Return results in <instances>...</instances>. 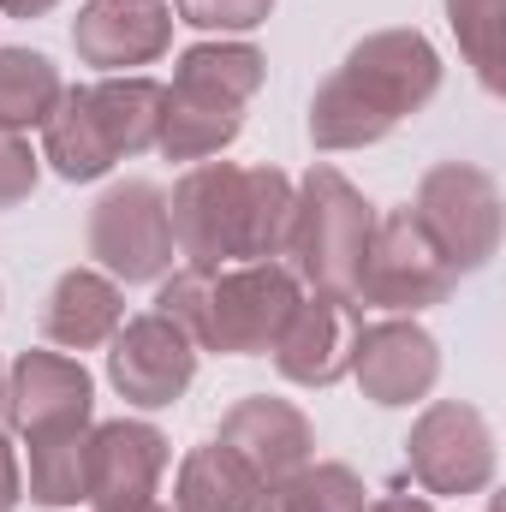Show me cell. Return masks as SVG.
I'll return each mask as SVG.
<instances>
[{
  "instance_id": "obj_6",
  "label": "cell",
  "mask_w": 506,
  "mask_h": 512,
  "mask_svg": "<svg viewBox=\"0 0 506 512\" xmlns=\"http://www.w3.org/2000/svg\"><path fill=\"white\" fill-rule=\"evenodd\" d=\"M376 233V203L328 161H316L292 185V227H286V268L310 292L358 298V268Z\"/></svg>"
},
{
  "instance_id": "obj_29",
  "label": "cell",
  "mask_w": 506,
  "mask_h": 512,
  "mask_svg": "<svg viewBox=\"0 0 506 512\" xmlns=\"http://www.w3.org/2000/svg\"><path fill=\"white\" fill-rule=\"evenodd\" d=\"M108 512H173L167 501H131V507H108Z\"/></svg>"
},
{
  "instance_id": "obj_16",
  "label": "cell",
  "mask_w": 506,
  "mask_h": 512,
  "mask_svg": "<svg viewBox=\"0 0 506 512\" xmlns=\"http://www.w3.org/2000/svg\"><path fill=\"white\" fill-rule=\"evenodd\" d=\"M227 453H239L251 465V477L268 489L292 471H304L316 459V423L292 405V399H274V393H251L239 399L227 417H221V435H215Z\"/></svg>"
},
{
  "instance_id": "obj_28",
  "label": "cell",
  "mask_w": 506,
  "mask_h": 512,
  "mask_svg": "<svg viewBox=\"0 0 506 512\" xmlns=\"http://www.w3.org/2000/svg\"><path fill=\"white\" fill-rule=\"evenodd\" d=\"M364 512H435L423 495H381V501H370Z\"/></svg>"
},
{
  "instance_id": "obj_3",
  "label": "cell",
  "mask_w": 506,
  "mask_h": 512,
  "mask_svg": "<svg viewBox=\"0 0 506 512\" xmlns=\"http://www.w3.org/2000/svg\"><path fill=\"white\" fill-rule=\"evenodd\" d=\"M304 298L298 274L286 262H227V268H173L155 292V310L167 322H179L191 334L197 352H221V358H262L292 304Z\"/></svg>"
},
{
  "instance_id": "obj_18",
  "label": "cell",
  "mask_w": 506,
  "mask_h": 512,
  "mask_svg": "<svg viewBox=\"0 0 506 512\" xmlns=\"http://www.w3.org/2000/svg\"><path fill=\"white\" fill-rule=\"evenodd\" d=\"M126 322V292L102 268H66L48 298H42V340L66 352H96L120 334Z\"/></svg>"
},
{
  "instance_id": "obj_1",
  "label": "cell",
  "mask_w": 506,
  "mask_h": 512,
  "mask_svg": "<svg viewBox=\"0 0 506 512\" xmlns=\"http://www.w3.org/2000/svg\"><path fill=\"white\" fill-rule=\"evenodd\" d=\"M441 90V54L423 30H370L310 96V143L322 155L370 149L423 114Z\"/></svg>"
},
{
  "instance_id": "obj_2",
  "label": "cell",
  "mask_w": 506,
  "mask_h": 512,
  "mask_svg": "<svg viewBox=\"0 0 506 512\" xmlns=\"http://www.w3.org/2000/svg\"><path fill=\"white\" fill-rule=\"evenodd\" d=\"M167 221H173V251L191 268L268 262L286 251L292 179L280 167L197 161L179 173V185L167 197Z\"/></svg>"
},
{
  "instance_id": "obj_23",
  "label": "cell",
  "mask_w": 506,
  "mask_h": 512,
  "mask_svg": "<svg viewBox=\"0 0 506 512\" xmlns=\"http://www.w3.org/2000/svg\"><path fill=\"white\" fill-rule=\"evenodd\" d=\"M447 24L465 48V66L495 96L501 90V0H447Z\"/></svg>"
},
{
  "instance_id": "obj_8",
  "label": "cell",
  "mask_w": 506,
  "mask_h": 512,
  "mask_svg": "<svg viewBox=\"0 0 506 512\" xmlns=\"http://www.w3.org/2000/svg\"><path fill=\"white\" fill-rule=\"evenodd\" d=\"M90 256L108 280L149 286L173 274V221H167V191L149 179H120L96 197L90 209Z\"/></svg>"
},
{
  "instance_id": "obj_15",
  "label": "cell",
  "mask_w": 506,
  "mask_h": 512,
  "mask_svg": "<svg viewBox=\"0 0 506 512\" xmlns=\"http://www.w3.org/2000/svg\"><path fill=\"white\" fill-rule=\"evenodd\" d=\"M167 435L143 417H108L90 423V453H84V501L96 512L131 507V501H155L161 477H167Z\"/></svg>"
},
{
  "instance_id": "obj_10",
  "label": "cell",
  "mask_w": 506,
  "mask_h": 512,
  "mask_svg": "<svg viewBox=\"0 0 506 512\" xmlns=\"http://www.w3.org/2000/svg\"><path fill=\"white\" fill-rule=\"evenodd\" d=\"M405 465L423 495H483L495 483V429L465 399H429L405 435Z\"/></svg>"
},
{
  "instance_id": "obj_19",
  "label": "cell",
  "mask_w": 506,
  "mask_h": 512,
  "mask_svg": "<svg viewBox=\"0 0 506 512\" xmlns=\"http://www.w3.org/2000/svg\"><path fill=\"white\" fill-rule=\"evenodd\" d=\"M262 483L239 453H227L221 441H203L179 459V483H173V512H256Z\"/></svg>"
},
{
  "instance_id": "obj_25",
  "label": "cell",
  "mask_w": 506,
  "mask_h": 512,
  "mask_svg": "<svg viewBox=\"0 0 506 512\" xmlns=\"http://www.w3.org/2000/svg\"><path fill=\"white\" fill-rule=\"evenodd\" d=\"M36 173H42V155L24 143V131L0 126V215L18 209V203L36 191Z\"/></svg>"
},
{
  "instance_id": "obj_27",
  "label": "cell",
  "mask_w": 506,
  "mask_h": 512,
  "mask_svg": "<svg viewBox=\"0 0 506 512\" xmlns=\"http://www.w3.org/2000/svg\"><path fill=\"white\" fill-rule=\"evenodd\" d=\"M60 0H0V18H48Z\"/></svg>"
},
{
  "instance_id": "obj_21",
  "label": "cell",
  "mask_w": 506,
  "mask_h": 512,
  "mask_svg": "<svg viewBox=\"0 0 506 512\" xmlns=\"http://www.w3.org/2000/svg\"><path fill=\"white\" fill-rule=\"evenodd\" d=\"M364 507H370V489L340 459H322V465L310 459L304 471L268 483L262 501H256V512H364Z\"/></svg>"
},
{
  "instance_id": "obj_30",
  "label": "cell",
  "mask_w": 506,
  "mask_h": 512,
  "mask_svg": "<svg viewBox=\"0 0 506 512\" xmlns=\"http://www.w3.org/2000/svg\"><path fill=\"white\" fill-rule=\"evenodd\" d=\"M0 405H6V370H0Z\"/></svg>"
},
{
  "instance_id": "obj_9",
  "label": "cell",
  "mask_w": 506,
  "mask_h": 512,
  "mask_svg": "<svg viewBox=\"0 0 506 512\" xmlns=\"http://www.w3.org/2000/svg\"><path fill=\"white\" fill-rule=\"evenodd\" d=\"M453 286H459V274L435 251V239L423 233L411 203L376 215L370 251H364V268H358V304L387 310V316H417L429 304H447Z\"/></svg>"
},
{
  "instance_id": "obj_7",
  "label": "cell",
  "mask_w": 506,
  "mask_h": 512,
  "mask_svg": "<svg viewBox=\"0 0 506 512\" xmlns=\"http://www.w3.org/2000/svg\"><path fill=\"white\" fill-rule=\"evenodd\" d=\"M411 215L423 221L453 274H477L501 251V185L477 161H435L417 179Z\"/></svg>"
},
{
  "instance_id": "obj_22",
  "label": "cell",
  "mask_w": 506,
  "mask_h": 512,
  "mask_svg": "<svg viewBox=\"0 0 506 512\" xmlns=\"http://www.w3.org/2000/svg\"><path fill=\"white\" fill-rule=\"evenodd\" d=\"M84 453H90V429L72 435H36L30 441V471H24V495L48 512H66L84 501Z\"/></svg>"
},
{
  "instance_id": "obj_20",
  "label": "cell",
  "mask_w": 506,
  "mask_h": 512,
  "mask_svg": "<svg viewBox=\"0 0 506 512\" xmlns=\"http://www.w3.org/2000/svg\"><path fill=\"white\" fill-rule=\"evenodd\" d=\"M66 78L48 54L36 48H0V126L6 131H30L48 126V114L60 108Z\"/></svg>"
},
{
  "instance_id": "obj_12",
  "label": "cell",
  "mask_w": 506,
  "mask_h": 512,
  "mask_svg": "<svg viewBox=\"0 0 506 512\" xmlns=\"http://www.w3.org/2000/svg\"><path fill=\"white\" fill-rule=\"evenodd\" d=\"M358 334H364V304L358 298L304 292L268 352H274V370L292 387H334L352 376Z\"/></svg>"
},
{
  "instance_id": "obj_5",
  "label": "cell",
  "mask_w": 506,
  "mask_h": 512,
  "mask_svg": "<svg viewBox=\"0 0 506 512\" xmlns=\"http://www.w3.org/2000/svg\"><path fill=\"white\" fill-rule=\"evenodd\" d=\"M161 131V84L143 72H120L102 84H78L42 126V161L66 185H90L120 161L155 149Z\"/></svg>"
},
{
  "instance_id": "obj_26",
  "label": "cell",
  "mask_w": 506,
  "mask_h": 512,
  "mask_svg": "<svg viewBox=\"0 0 506 512\" xmlns=\"http://www.w3.org/2000/svg\"><path fill=\"white\" fill-rule=\"evenodd\" d=\"M24 501V471H18V453H12V435L0 429V512H12Z\"/></svg>"
},
{
  "instance_id": "obj_4",
  "label": "cell",
  "mask_w": 506,
  "mask_h": 512,
  "mask_svg": "<svg viewBox=\"0 0 506 512\" xmlns=\"http://www.w3.org/2000/svg\"><path fill=\"white\" fill-rule=\"evenodd\" d=\"M268 78V60L251 42H197L179 54L173 84H161V131L155 149L167 161H215L239 131L245 108Z\"/></svg>"
},
{
  "instance_id": "obj_24",
  "label": "cell",
  "mask_w": 506,
  "mask_h": 512,
  "mask_svg": "<svg viewBox=\"0 0 506 512\" xmlns=\"http://www.w3.org/2000/svg\"><path fill=\"white\" fill-rule=\"evenodd\" d=\"M274 0H179V24L191 30H221V36H245L256 24H268Z\"/></svg>"
},
{
  "instance_id": "obj_13",
  "label": "cell",
  "mask_w": 506,
  "mask_h": 512,
  "mask_svg": "<svg viewBox=\"0 0 506 512\" xmlns=\"http://www.w3.org/2000/svg\"><path fill=\"white\" fill-rule=\"evenodd\" d=\"M0 411L24 441L72 435V429L96 423V382L66 352H18L6 370V405Z\"/></svg>"
},
{
  "instance_id": "obj_11",
  "label": "cell",
  "mask_w": 506,
  "mask_h": 512,
  "mask_svg": "<svg viewBox=\"0 0 506 512\" xmlns=\"http://www.w3.org/2000/svg\"><path fill=\"white\" fill-rule=\"evenodd\" d=\"M108 382L120 387L126 405L161 411V405L185 399V387L197 382V346L161 310L131 316V322H120V334L108 340Z\"/></svg>"
},
{
  "instance_id": "obj_17",
  "label": "cell",
  "mask_w": 506,
  "mask_h": 512,
  "mask_svg": "<svg viewBox=\"0 0 506 512\" xmlns=\"http://www.w3.org/2000/svg\"><path fill=\"white\" fill-rule=\"evenodd\" d=\"M173 12L161 0H90L72 18V48L96 72H126V66H155L173 48Z\"/></svg>"
},
{
  "instance_id": "obj_14",
  "label": "cell",
  "mask_w": 506,
  "mask_h": 512,
  "mask_svg": "<svg viewBox=\"0 0 506 512\" xmlns=\"http://www.w3.org/2000/svg\"><path fill=\"white\" fill-rule=\"evenodd\" d=\"M352 376L364 387V399L381 411L417 405L441 382V346L417 316H381V322H364V334H358Z\"/></svg>"
}]
</instances>
